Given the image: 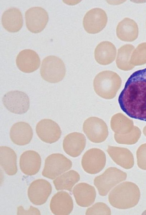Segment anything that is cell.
I'll return each mask as SVG.
<instances>
[{"mask_svg":"<svg viewBox=\"0 0 146 215\" xmlns=\"http://www.w3.org/2000/svg\"><path fill=\"white\" fill-rule=\"evenodd\" d=\"M3 104L8 111L17 114H23L29 109L30 101L27 95L22 91H9L3 96Z\"/></svg>","mask_w":146,"mask_h":215,"instance_id":"obj_8","label":"cell"},{"mask_svg":"<svg viewBox=\"0 0 146 215\" xmlns=\"http://www.w3.org/2000/svg\"><path fill=\"white\" fill-rule=\"evenodd\" d=\"M107 151L112 160L123 168L129 169L133 166V155L126 148L109 146Z\"/></svg>","mask_w":146,"mask_h":215,"instance_id":"obj_22","label":"cell"},{"mask_svg":"<svg viewBox=\"0 0 146 215\" xmlns=\"http://www.w3.org/2000/svg\"><path fill=\"white\" fill-rule=\"evenodd\" d=\"M40 73L45 80L51 83L58 82L62 80L65 76V65L59 58L55 56H49L42 60Z\"/></svg>","mask_w":146,"mask_h":215,"instance_id":"obj_4","label":"cell"},{"mask_svg":"<svg viewBox=\"0 0 146 215\" xmlns=\"http://www.w3.org/2000/svg\"><path fill=\"white\" fill-rule=\"evenodd\" d=\"M40 59L37 53L30 49H25L20 52L16 59L19 69L22 72L29 73L34 72L39 67Z\"/></svg>","mask_w":146,"mask_h":215,"instance_id":"obj_14","label":"cell"},{"mask_svg":"<svg viewBox=\"0 0 146 215\" xmlns=\"http://www.w3.org/2000/svg\"><path fill=\"white\" fill-rule=\"evenodd\" d=\"M107 21L108 17L105 11L96 8L86 13L83 19V24L87 32L95 34L99 32L105 27Z\"/></svg>","mask_w":146,"mask_h":215,"instance_id":"obj_10","label":"cell"},{"mask_svg":"<svg viewBox=\"0 0 146 215\" xmlns=\"http://www.w3.org/2000/svg\"><path fill=\"white\" fill-rule=\"evenodd\" d=\"M121 84V80L115 72L105 71L98 73L93 81L94 91L100 97L111 99L115 96Z\"/></svg>","mask_w":146,"mask_h":215,"instance_id":"obj_3","label":"cell"},{"mask_svg":"<svg viewBox=\"0 0 146 215\" xmlns=\"http://www.w3.org/2000/svg\"><path fill=\"white\" fill-rule=\"evenodd\" d=\"M137 165L140 169L146 170V147L141 146L137 152Z\"/></svg>","mask_w":146,"mask_h":215,"instance_id":"obj_30","label":"cell"},{"mask_svg":"<svg viewBox=\"0 0 146 215\" xmlns=\"http://www.w3.org/2000/svg\"><path fill=\"white\" fill-rule=\"evenodd\" d=\"M142 214L146 215V210H145Z\"/></svg>","mask_w":146,"mask_h":215,"instance_id":"obj_31","label":"cell"},{"mask_svg":"<svg viewBox=\"0 0 146 215\" xmlns=\"http://www.w3.org/2000/svg\"><path fill=\"white\" fill-rule=\"evenodd\" d=\"M140 195L139 189L137 185L131 182L125 181L111 190L109 195L108 200L113 207L126 209L137 205Z\"/></svg>","mask_w":146,"mask_h":215,"instance_id":"obj_2","label":"cell"},{"mask_svg":"<svg viewBox=\"0 0 146 215\" xmlns=\"http://www.w3.org/2000/svg\"><path fill=\"white\" fill-rule=\"evenodd\" d=\"M86 215H111V211L105 203H96L88 208L86 212Z\"/></svg>","mask_w":146,"mask_h":215,"instance_id":"obj_28","label":"cell"},{"mask_svg":"<svg viewBox=\"0 0 146 215\" xmlns=\"http://www.w3.org/2000/svg\"><path fill=\"white\" fill-rule=\"evenodd\" d=\"M118 102L121 110L129 117L146 121V68L130 76Z\"/></svg>","mask_w":146,"mask_h":215,"instance_id":"obj_1","label":"cell"},{"mask_svg":"<svg viewBox=\"0 0 146 215\" xmlns=\"http://www.w3.org/2000/svg\"><path fill=\"white\" fill-rule=\"evenodd\" d=\"M72 166V162L63 155L53 154L45 159L42 174L44 177L53 179L69 170Z\"/></svg>","mask_w":146,"mask_h":215,"instance_id":"obj_6","label":"cell"},{"mask_svg":"<svg viewBox=\"0 0 146 215\" xmlns=\"http://www.w3.org/2000/svg\"><path fill=\"white\" fill-rule=\"evenodd\" d=\"M33 135L32 129L27 123L19 122L14 124L10 131L11 141L19 145H25L29 144L31 140Z\"/></svg>","mask_w":146,"mask_h":215,"instance_id":"obj_18","label":"cell"},{"mask_svg":"<svg viewBox=\"0 0 146 215\" xmlns=\"http://www.w3.org/2000/svg\"><path fill=\"white\" fill-rule=\"evenodd\" d=\"M116 32L117 37L120 40L131 42L137 38L139 29L137 24L134 20L125 18L118 24Z\"/></svg>","mask_w":146,"mask_h":215,"instance_id":"obj_21","label":"cell"},{"mask_svg":"<svg viewBox=\"0 0 146 215\" xmlns=\"http://www.w3.org/2000/svg\"><path fill=\"white\" fill-rule=\"evenodd\" d=\"M1 22L3 27L8 31L11 32H18L23 24L22 13L17 8H9L3 13Z\"/></svg>","mask_w":146,"mask_h":215,"instance_id":"obj_20","label":"cell"},{"mask_svg":"<svg viewBox=\"0 0 146 215\" xmlns=\"http://www.w3.org/2000/svg\"><path fill=\"white\" fill-rule=\"evenodd\" d=\"M127 119L121 113H118L111 117V127L115 134L121 135L127 133L126 131Z\"/></svg>","mask_w":146,"mask_h":215,"instance_id":"obj_26","label":"cell"},{"mask_svg":"<svg viewBox=\"0 0 146 215\" xmlns=\"http://www.w3.org/2000/svg\"><path fill=\"white\" fill-rule=\"evenodd\" d=\"M52 190V186L49 182L45 179H38L30 184L28 190V197L33 204L41 205L46 202Z\"/></svg>","mask_w":146,"mask_h":215,"instance_id":"obj_12","label":"cell"},{"mask_svg":"<svg viewBox=\"0 0 146 215\" xmlns=\"http://www.w3.org/2000/svg\"><path fill=\"white\" fill-rule=\"evenodd\" d=\"M36 133L42 141L48 143H54L60 137L61 131L55 122L49 119L41 120L36 125Z\"/></svg>","mask_w":146,"mask_h":215,"instance_id":"obj_13","label":"cell"},{"mask_svg":"<svg viewBox=\"0 0 146 215\" xmlns=\"http://www.w3.org/2000/svg\"><path fill=\"white\" fill-rule=\"evenodd\" d=\"M83 129L89 140L95 143L104 141L108 135V127L106 123L95 117H90L84 121Z\"/></svg>","mask_w":146,"mask_h":215,"instance_id":"obj_7","label":"cell"},{"mask_svg":"<svg viewBox=\"0 0 146 215\" xmlns=\"http://www.w3.org/2000/svg\"><path fill=\"white\" fill-rule=\"evenodd\" d=\"M116 53L115 46L109 41L101 42L96 46L94 51V57L100 65H107L115 60Z\"/></svg>","mask_w":146,"mask_h":215,"instance_id":"obj_23","label":"cell"},{"mask_svg":"<svg viewBox=\"0 0 146 215\" xmlns=\"http://www.w3.org/2000/svg\"><path fill=\"white\" fill-rule=\"evenodd\" d=\"M80 179L78 173L71 170L58 177L53 183L57 190H65L71 192L73 187Z\"/></svg>","mask_w":146,"mask_h":215,"instance_id":"obj_25","label":"cell"},{"mask_svg":"<svg viewBox=\"0 0 146 215\" xmlns=\"http://www.w3.org/2000/svg\"><path fill=\"white\" fill-rule=\"evenodd\" d=\"M86 141V137L82 133L78 132L70 133L64 139L63 149L70 156L73 157H78L84 149Z\"/></svg>","mask_w":146,"mask_h":215,"instance_id":"obj_15","label":"cell"},{"mask_svg":"<svg viewBox=\"0 0 146 215\" xmlns=\"http://www.w3.org/2000/svg\"><path fill=\"white\" fill-rule=\"evenodd\" d=\"M73 208V200L67 192L61 191L57 192L52 197L50 208L55 215H68Z\"/></svg>","mask_w":146,"mask_h":215,"instance_id":"obj_16","label":"cell"},{"mask_svg":"<svg viewBox=\"0 0 146 215\" xmlns=\"http://www.w3.org/2000/svg\"><path fill=\"white\" fill-rule=\"evenodd\" d=\"M0 165L8 175H13L17 173V155L12 149L6 146H0Z\"/></svg>","mask_w":146,"mask_h":215,"instance_id":"obj_24","label":"cell"},{"mask_svg":"<svg viewBox=\"0 0 146 215\" xmlns=\"http://www.w3.org/2000/svg\"><path fill=\"white\" fill-rule=\"evenodd\" d=\"M27 27L31 32L39 33L46 27L48 20L47 12L43 8L38 7H31L25 13Z\"/></svg>","mask_w":146,"mask_h":215,"instance_id":"obj_11","label":"cell"},{"mask_svg":"<svg viewBox=\"0 0 146 215\" xmlns=\"http://www.w3.org/2000/svg\"><path fill=\"white\" fill-rule=\"evenodd\" d=\"M127 177L126 173L114 167L108 168L101 175L96 177L94 183L100 195H106L110 190Z\"/></svg>","mask_w":146,"mask_h":215,"instance_id":"obj_5","label":"cell"},{"mask_svg":"<svg viewBox=\"0 0 146 215\" xmlns=\"http://www.w3.org/2000/svg\"><path fill=\"white\" fill-rule=\"evenodd\" d=\"M41 162L40 156L37 152L33 150L26 151L20 156V168L25 174L33 175L38 172Z\"/></svg>","mask_w":146,"mask_h":215,"instance_id":"obj_17","label":"cell"},{"mask_svg":"<svg viewBox=\"0 0 146 215\" xmlns=\"http://www.w3.org/2000/svg\"><path fill=\"white\" fill-rule=\"evenodd\" d=\"M134 47L131 44H126L121 47L118 50L116 63L118 67L121 68L127 61V59Z\"/></svg>","mask_w":146,"mask_h":215,"instance_id":"obj_27","label":"cell"},{"mask_svg":"<svg viewBox=\"0 0 146 215\" xmlns=\"http://www.w3.org/2000/svg\"><path fill=\"white\" fill-rule=\"evenodd\" d=\"M73 193L77 204L82 207H88L92 204L96 196L94 187L84 183L76 185L73 189Z\"/></svg>","mask_w":146,"mask_h":215,"instance_id":"obj_19","label":"cell"},{"mask_svg":"<svg viewBox=\"0 0 146 215\" xmlns=\"http://www.w3.org/2000/svg\"><path fill=\"white\" fill-rule=\"evenodd\" d=\"M106 162L105 153L100 149L94 148L85 152L82 157L81 163L86 172L89 174H95L104 168Z\"/></svg>","mask_w":146,"mask_h":215,"instance_id":"obj_9","label":"cell"},{"mask_svg":"<svg viewBox=\"0 0 146 215\" xmlns=\"http://www.w3.org/2000/svg\"><path fill=\"white\" fill-rule=\"evenodd\" d=\"M134 59L136 62H146V42L139 44L135 49Z\"/></svg>","mask_w":146,"mask_h":215,"instance_id":"obj_29","label":"cell"}]
</instances>
